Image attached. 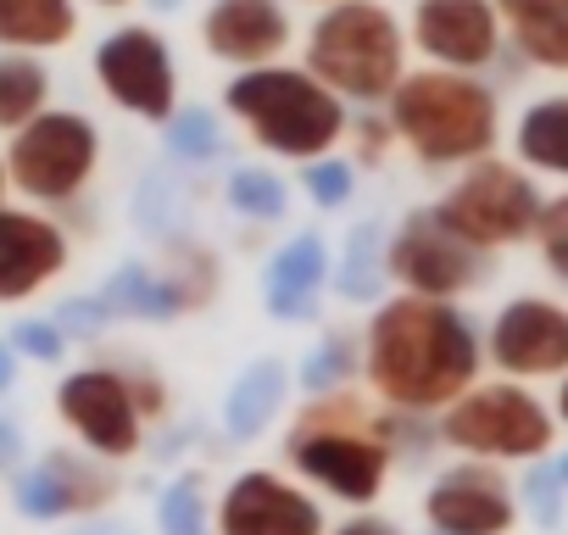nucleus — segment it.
Masks as SVG:
<instances>
[{
	"instance_id": "393cba45",
	"label": "nucleus",
	"mask_w": 568,
	"mask_h": 535,
	"mask_svg": "<svg viewBox=\"0 0 568 535\" xmlns=\"http://www.w3.org/2000/svg\"><path fill=\"white\" fill-rule=\"evenodd\" d=\"M390 245H385V229L379 223H357L352 240H346V256H341V274H335V291L346 302H379L390 268H385Z\"/></svg>"
},
{
	"instance_id": "c85d7f7f",
	"label": "nucleus",
	"mask_w": 568,
	"mask_h": 535,
	"mask_svg": "<svg viewBox=\"0 0 568 535\" xmlns=\"http://www.w3.org/2000/svg\"><path fill=\"white\" fill-rule=\"evenodd\" d=\"M168 145H173L179 157H190V162L217 157V118H212V112H201V107L173 112V123H168Z\"/></svg>"
},
{
	"instance_id": "c9c22d12",
	"label": "nucleus",
	"mask_w": 568,
	"mask_h": 535,
	"mask_svg": "<svg viewBox=\"0 0 568 535\" xmlns=\"http://www.w3.org/2000/svg\"><path fill=\"white\" fill-rule=\"evenodd\" d=\"M129 391H134V407H140V418H156V413H168V391H162V380H156V374H140V369H129Z\"/></svg>"
},
{
	"instance_id": "58836bf2",
	"label": "nucleus",
	"mask_w": 568,
	"mask_h": 535,
	"mask_svg": "<svg viewBox=\"0 0 568 535\" xmlns=\"http://www.w3.org/2000/svg\"><path fill=\"white\" fill-rule=\"evenodd\" d=\"M12 380H18V357H12V341H0V396L12 391Z\"/></svg>"
},
{
	"instance_id": "a878e982",
	"label": "nucleus",
	"mask_w": 568,
	"mask_h": 535,
	"mask_svg": "<svg viewBox=\"0 0 568 535\" xmlns=\"http://www.w3.org/2000/svg\"><path fill=\"white\" fill-rule=\"evenodd\" d=\"M101 302L112 313H134V319H173L184 313L179 291L156 274H145V268H123V274H112V285L101 291Z\"/></svg>"
},
{
	"instance_id": "a19ab883",
	"label": "nucleus",
	"mask_w": 568,
	"mask_h": 535,
	"mask_svg": "<svg viewBox=\"0 0 568 535\" xmlns=\"http://www.w3.org/2000/svg\"><path fill=\"white\" fill-rule=\"evenodd\" d=\"M557 418L568 424V380H562V391H557Z\"/></svg>"
},
{
	"instance_id": "ddd939ff",
	"label": "nucleus",
	"mask_w": 568,
	"mask_h": 535,
	"mask_svg": "<svg viewBox=\"0 0 568 535\" xmlns=\"http://www.w3.org/2000/svg\"><path fill=\"white\" fill-rule=\"evenodd\" d=\"M490 363L524 385V380H568V307L546 296H518L490 324Z\"/></svg>"
},
{
	"instance_id": "49530a36",
	"label": "nucleus",
	"mask_w": 568,
	"mask_h": 535,
	"mask_svg": "<svg viewBox=\"0 0 568 535\" xmlns=\"http://www.w3.org/2000/svg\"><path fill=\"white\" fill-rule=\"evenodd\" d=\"M324 7H341V0H324Z\"/></svg>"
},
{
	"instance_id": "f3484780",
	"label": "nucleus",
	"mask_w": 568,
	"mask_h": 535,
	"mask_svg": "<svg viewBox=\"0 0 568 535\" xmlns=\"http://www.w3.org/2000/svg\"><path fill=\"white\" fill-rule=\"evenodd\" d=\"M62 268H68V234L51 218L0 206V302L40 296Z\"/></svg>"
},
{
	"instance_id": "9b49d317",
	"label": "nucleus",
	"mask_w": 568,
	"mask_h": 535,
	"mask_svg": "<svg viewBox=\"0 0 568 535\" xmlns=\"http://www.w3.org/2000/svg\"><path fill=\"white\" fill-rule=\"evenodd\" d=\"M95 79L123 112H134L145 123H173V112H179V73H173V57L156 29L106 34L95 51Z\"/></svg>"
},
{
	"instance_id": "f03ea898",
	"label": "nucleus",
	"mask_w": 568,
	"mask_h": 535,
	"mask_svg": "<svg viewBox=\"0 0 568 535\" xmlns=\"http://www.w3.org/2000/svg\"><path fill=\"white\" fill-rule=\"evenodd\" d=\"M284 463L318 491L368 507L396 463V418L357 391H329L302 402L296 424L284 430Z\"/></svg>"
},
{
	"instance_id": "79ce46f5",
	"label": "nucleus",
	"mask_w": 568,
	"mask_h": 535,
	"mask_svg": "<svg viewBox=\"0 0 568 535\" xmlns=\"http://www.w3.org/2000/svg\"><path fill=\"white\" fill-rule=\"evenodd\" d=\"M95 7H129V0H95Z\"/></svg>"
},
{
	"instance_id": "4468645a",
	"label": "nucleus",
	"mask_w": 568,
	"mask_h": 535,
	"mask_svg": "<svg viewBox=\"0 0 568 535\" xmlns=\"http://www.w3.org/2000/svg\"><path fill=\"white\" fill-rule=\"evenodd\" d=\"M217 535H329L318 496L273 468H245L217 502Z\"/></svg>"
},
{
	"instance_id": "2f4dec72",
	"label": "nucleus",
	"mask_w": 568,
	"mask_h": 535,
	"mask_svg": "<svg viewBox=\"0 0 568 535\" xmlns=\"http://www.w3.org/2000/svg\"><path fill=\"white\" fill-rule=\"evenodd\" d=\"M557 485H562V474H557L551 463H535L529 480H524V507H529L540 524H557V518H562V491H557Z\"/></svg>"
},
{
	"instance_id": "6ab92c4d",
	"label": "nucleus",
	"mask_w": 568,
	"mask_h": 535,
	"mask_svg": "<svg viewBox=\"0 0 568 535\" xmlns=\"http://www.w3.org/2000/svg\"><path fill=\"white\" fill-rule=\"evenodd\" d=\"M324 280H329V251H324V240H318V234H296L291 245L267 262V280H262L267 313L284 319V324L313 319Z\"/></svg>"
},
{
	"instance_id": "9d476101",
	"label": "nucleus",
	"mask_w": 568,
	"mask_h": 535,
	"mask_svg": "<svg viewBox=\"0 0 568 535\" xmlns=\"http://www.w3.org/2000/svg\"><path fill=\"white\" fill-rule=\"evenodd\" d=\"M57 413L90 446V457H101V463H118V457L140 452L145 418L134 407L129 369L123 374L118 369H79V374H68L62 391H57Z\"/></svg>"
},
{
	"instance_id": "1a4fd4ad",
	"label": "nucleus",
	"mask_w": 568,
	"mask_h": 535,
	"mask_svg": "<svg viewBox=\"0 0 568 535\" xmlns=\"http://www.w3.org/2000/svg\"><path fill=\"white\" fill-rule=\"evenodd\" d=\"M385 268H390V280L407 285V296L452 302V296H463L485 280V251H474L463 234H452L435 212H413L396 229Z\"/></svg>"
},
{
	"instance_id": "f8f14e48",
	"label": "nucleus",
	"mask_w": 568,
	"mask_h": 535,
	"mask_svg": "<svg viewBox=\"0 0 568 535\" xmlns=\"http://www.w3.org/2000/svg\"><path fill=\"white\" fill-rule=\"evenodd\" d=\"M424 518L435 535H513L518 524V496L496 463H452L435 474L424 491Z\"/></svg>"
},
{
	"instance_id": "4be33fe9",
	"label": "nucleus",
	"mask_w": 568,
	"mask_h": 535,
	"mask_svg": "<svg viewBox=\"0 0 568 535\" xmlns=\"http://www.w3.org/2000/svg\"><path fill=\"white\" fill-rule=\"evenodd\" d=\"M278 402H284V369H278L273 357L251 363V369L240 374V385L229 391V402H223V424H229V435H234V441L262 435V430L273 424Z\"/></svg>"
},
{
	"instance_id": "4c0bfd02",
	"label": "nucleus",
	"mask_w": 568,
	"mask_h": 535,
	"mask_svg": "<svg viewBox=\"0 0 568 535\" xmlns=\"http://www.w3.org/2000/svg\"><path fill=\"white\" fill-rule=\"evenodd\" d=\"M329 535H402L390 518H379V513H357V518H346L341 529H329Z\"/></svg>"
},
{
	"instance_id": "37998d69",
	"label": "nucleus",
	"mask_w": 568,
	"mask_h": 535,
	"mask_svg": "<svg viewBox=\"0 0 568 535\" xmlns=\"http://www.w3.org/2000/svg\"><path fill=\"white\" fill-rule=\"evenodd\" d=\"M0 195H7V162H0Z\"/></svg>"
},
{
	"instance_id": "72a5a7b5",
	"label": "nucleus",
	"mask_w": 568,
	"mask_h": 535,
	"mask_svg": "<svg viewBox=\"0 0 568 535\" xmlns=\"http://www.w3.org/2000/svg\"><path fill=\"white\" fill-rule=\"evenodd\" d=\"M62 346H68V335H62L57 324L23 319V324L12 330V352H23V357H34V363H57V357H62Z\"/></svg>"
},
{
	"instance_id": "7ed1b4c3",
	"label": "nucleus",
	"mask_w": 568,
	"mask_h": 535,
	"mask_svg": "<svg viewBox=\"0 0 568 535\" xmlns=\"http://www.w3.org/2000/svg\"><path fill=\"white\" fill-rule=\"evenodd\" d=\"M496 123H501L496 90H485L468 73L424 68V73H407L390 95L396 140H407V151L429 168L485 162V151L496 145Z\"/></svg>"
},
{
	"instance_id": "a211bd4d",
	"label": "nucleus",
	"mask_w": 568,
	"mask_h": 535,
	"mask_svg": "<svg viewBox=\"0 0 568 535\" xmlns=\"http://www.w3.org/2000/svg\"><path fill=\"white\" fill-rule=\"evenodd\" d=\"M201 40L217 62L234 68H273V57L291 46V12L278 0H212Z\"/></svg>"
},
{
	"instance_id": "e433bc0d",
	"label": "nucleus",
	"mask_w": 568,
	"mask_h": 535,
	"mask_svg": "<svg viewBox=\"0 0 568 535\" xmlns=\"http://www.w3.org/2000/svg\"><path fill=\"white\" fill-rule=\"evenodd\" d=\"M352 134H357V151H363V162H379V157H385V145L396 140V129H390V123H379V118H363Z\"/></svg>"
},
{
	"instance_id": "0eeeda50",
	"label": "nucleus",
	"mask_w": 568,
	"mask_h": 535,
	"mask_svg": "<svg viewBox=\"0 0 568 535\" xmlns=\"http://www.w3.org/2000/svg\"><path fill=\"white\" fill-rule=\"evenodd\" d=\"M540 212H546V201H540V190L518 173V168H507V162H474L452 190H446V201L435 206V218L452 229V234H463L474 251H501V245H518V240H529L535 229H540Z\"/></svg>"
},
{
	"instance_id": "c03bdc74",
	"label": "nucleus",
	"mask_w": 568,
	"mask_h": 535,
	"mask_svg": "<svg viewBox=\"0 0 568 535\" xmlns=\"http://www.w3.org/2000/svg\"><path fill=\"white\" fill-rule=\"evenodd\" d=\"M557 474H562V485H568V457H562V463H557Z\"/></svg>"
},
{
	"instance_id": "ea45409f",
	"label": "nucleus",
	"mask_w": 568,
	"mask_h": 535,
	"mask_svg": "<svg viewBox=\"0 0 568 535\" xmlns=\"http://www.w3.org/2000/svg\"><path fill=\"white\" fill-rule=\"evenodd\" d=\"M18 457H23V435L0 424V463H18Z\"/></svg>"
},
{
	"instance_id": "39448f33",
	"label": "nucleus",
	"mask_w": 568,
	"mask_h": 535,
	"mask_svg": "<svg viewBox=\"0 0 568 535\" xmlns=\"http://www.w3.org/2000/svg\"><path fill=\"white\" fill-rule=\"evenodd\" d=\"M307 73L341 101H390L407 79V34L379 0H341L307 34Z\"/></svg>"
},
{
	"instance_id": "dca6fc26",
	"label": "nucleus",
	"mask_w": 568,
	"mask_h": 535,
	"mask_svg": "<svg viewBox=\"0 0 568 535\" xmlns=\"http://www.w3.org/2000/svg\"><path fill=\"white\" fill-rule=\"evenodd\" d=\"M118 496L112 468H101V457H79V452H45L29 474H18V513L23 518H79V513H101Z\"/></svg>"
},
{
	"instance_id": "aec40b11",
	"label": "nucleus",
	"mask_w": 568,
	"mask_h": 535,
	"mask_svg": "<svg viewBox=\"0 0 568 535\" xmlns=\"http://www.w3.org/2000/svg\"><path fill=\"white\" fill-rule=\"evenodd\" d=\"M496 18L524 51V62L568 73V0H496Z\"/></svg>"
},
{
	"instance_id": "f257e3e1",
	"label": "nucleus",
	"mask_w": 568,
	"mask_h": 535,
	"mask_svg": "<svg viewBox=\"0 0 568 535\" xmlns=\"http://www.w3.org/2000/svg\"><path fill=\"white\" fill-rule=\"evenodd\" d=\"M363 369L385 413H446L479 380V335L452 302L396 296L368 319Z\"/></svg>"
},
{
	"instance_id": "f704fd0d",
	"label": "nucleus",
	"mask_w": 568,
	"mask_h": 535,
	"mask_svg": "<svg viewBox=\"0 0 568 535\" xmlns=\"http://www.w3.org/2000/svg\"><path fill=\"white\" fill-rule=\"evenodd\" d=\"M106 319H112V307H106L101 296H95V302H68V307H62V324H57V330H62V335H68V330H73V335H95V330H101Z\"/></svg>"
},
{
	"instance_id": "b1692460",
	"label": "nucleus",
	"mask_w": 568,
	"mask_h": 535,
	"mask_svg": "<svg viewBox=\"0 0 568 535\" xmlns=\"http://www.w3.org/2000/svg\"><path fill=\"white\" fill-rule=\"evenodd\" d=\"M45 101H51V73L34 57L18 51L0 57V129L23 134L34 118H45Z\"/></svg>"
},
{
	"instance_id": "cd10ccee",
	"label": "nucleus",
	"mask_w": 568,
	"mask_h": 535,
	"mask_svg": "<svg viewBox=\"0 0 568 535\" xmlns=\"http://www.w3.org/2000/svg\"><path fill=\"white\" fill-rule=\"evenodd\" d=\"M229 206L234 212H245V218H284V184H278V173H267V168H240L234 179H229Z\"/></svg>"
},
{
	"instance_id": "7c9ffc66",
	"label": "nucleus",
	"mask_w": 568,
	"mask_h": 535,
	"mask_svg": "<svg viewBox=\"0 0 568 535\" xmlns=\"http://www.w3.org/2000/svg\"><path fill=\"white\" fill-rule=\"evenodd\" d=\"M535 240H540V256H546V268H551L557 280H568V195L546 201Z\"/></svg>"
},
{
	"instance_id": "412c9836",
	"label": "nucleus",
	"mask_w": 568,
	"mask_h": 535,
	"mask_svg": "<svg viewBox=\"0 0 568 535\" xmlns=\"http://www.w3.org/2000/svg\"><path fill=\"white\" fill-rule=\"evenodd\" d=\"M79 29L73 0H0V46L29 57V51H57Z\"/></svg>"
},
{
	"instance_id": "6e6552de",
	"label": "nucleus",
	"mask_w": 568,
	"mask_h": 535,
	"mask_svg": "<svg viewBox=\"0 0 568 535\" xmlns=\"http://www.w3.org/2000/svg\"><path fill=\"white\" fill-rule=\"evenodd\" d=\"M101 162V129L84 112H45L23 134H12L7 151V184H18L29 201H73Z\"/></svg>"
},
{
	"instance_id": "2eb2a0df",
	"label": "nucleus",
	"mask_w": 568,
	"mask_h": 535,
	"mask_svg": "<svg viewBox=\"0 0 568 535\" xmlns=\"http://www.w3.org/2000/svg\"><path fill=\"white\" fill-rule=\"evenodd\" d=\"M413 46L446 68V73H474L501 51V18L496 0H418L413 12Z\"/></svg>"
},
{
	"instance_id": "a18cd8bd",
	"label": "nucleus",
	"mask_w": 568,
	"mask_h": 535,
	"mask_svg": "<svg viewBox=\"0 0 568 535\" xmlns=\"http://www.w3.org/2000/svg\"><path fill=\"white\" fill-rule=\"evenodd\" d=\"M156 7H179V0H156Z\"/></svg>"
},
{
	"instance_id": "bb28decb",
	"label": "nucleus",
	"mask_w": 568,
	"mask_h": 535,
	"mask_svg": "<svg viewBox=\"0 0 568 535\" xmlns=\"http://www.w3.org/2000/svg\"><path fill=\"white\" fill-rule=\"evenodd\" d=\"M156 524H162V535H212V524H206V496H201V480H195V474L162 491Z\"/></svg>"
},
{
	"instance_id": "c756f323",
	"label": "nucleus",
	"mask_w": 568,
	"mask_h": 535,
	"mask_svg": "<svg viewBox=\"0 0 568 535\" xmlns=\"http://www.w3.org/2000/svg\"><path fill=\"white\" fill-rule=\"evenodd\" d=\"M352 341L346 335H329L324 346H318V357L302 369V385L307 391H318V396H329V391H346V380H352Z\"/></svg>"
},
{
	"instance_id": "5701e85b",
	"label": "nucleus",
	"mask_w": 568,
	"mask_h": 535,
	"mask_svg": "<svg viewBox=\"0 0 568 535\" xmlns=\"http://www.w3.org/2000/svg\"><path fill=\"white\" fill-rule=\"evenodd\" d=\"M518 157L540 173H568V95H551V101H535L524 118H518V134H513Z\"/></svg>"
},
{
	"instance_id": "423d86ee",
	"label": "nucleus",
	"mask_w": 568,
	"mask_h": 535,
	"mask_svg": "<svg viewBox=\"0 0 568 535\" xmlns=\"http://www.w3.org/2000/svg\"><path fill=\"white\" fill-rule=\"evenodd\" d=\"M440 435L474 463H546L557 418L540 396L501 380V385H474L463 402H452L440 413Z\"/></svg>"
},
{
	"instance_id": "473e14b6",
	"label": "nucleus",
	"mask_w": 568,
	"mask_h": 535,
	"mask_svg": "<svg viewBox=\"0 0 568 535\" xmlns=\"http://www.w3.org/2000/svg\"><path fill=\"white\" fill-rule=\"evenodd\" d=\"M307 195L318 201V206H341V201H352V162H307Z\"/></svg>"
},
{
	"instance_id": "20e7f679",
	"label": "nucleus",
	"mask_w": 568,
	"mask_h": 535,
	"mask_svg": "<svg viewBox=\"0 0 568 535\" xmlns=\"http://www.w3.org/2000/svg\"><path fill=\"white\" fill-rule=\"evenodd\" d=\"M223 107L251 129V140L291 162H324L346 134V107L307 68H251L223 90Z\"/></svg>"
}]
</instances>
